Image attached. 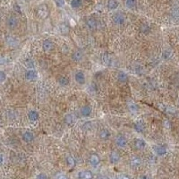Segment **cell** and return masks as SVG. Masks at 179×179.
Here are the masks:
<instances>
[{
	"label": "cell",
	"instance_id": "1",
	"mask_svg": "<svg viewBox=\"0 0 179 179\" xmlns=\"http://www.w3.org/2000/svg\"><path fill=\"white\" fill-rule=\"evenodd\" d=\"M112 21H113V22H114L115 25L121 26L126 22V16L122 13H116L113 15V17H112Z\"/></svg>",
	"mask_w": 179,
	"mask_h": 179
},
{
	"label": "cell",
	"instance_id": "2",
	"mask_svg": "<svg viewBox=\"0 0 179 179\" xmlns=\"http://www.w3.org/2000/svg\"><path fill=\"white\" fill-rule=\"evenodd\" d=\"M6 25L10 30H14L19 25V19L16 16L11 15L6 20Z\"/></svg>",
	"mask_w": 179,
	"mask_h": 179
},
{
	"label": "cell",
	"instance_id": "3",
	"mask_svg": "<svg viewBox=\"0 0 179 179\" xmlns=\"http://www.w3.org/2000/svg\"><path fill=\"white\" fill-rule=\"evenodd\" d=\"M115 143L118 148L124 149L127 145V139L122 134H117L115 138Z\"/></svg>",
	"mask_w": 179,
	"mask_h": 179
},
{
	"label": "cell",
	"instance_id": "4",
	"mask_svg": "<svg viewBox=\"0 0 179 179\" xmlns=\"http://www.w3.org/2000/svg\"><path fill=\"white\" fill-rule=\"evenodd\" d=\"M24 77L29 82H34L38 79V73L34 69H28L24 74Z\"/></svg>",
	"mask_w": 179,
	"mask_h": 179
},
{
	"label": "cell",
	"instance_id": "5",
	"mask_svg": "<svg viewBox=\"0 0 179 179\" xmlns=\"http://www.w3.org/2000/svg\"><path fill=\"white\" fill-rule=\"evenodd\" d=\"M74 81L80 84V85H82L85 83L86 82V78H85V74L82 71H78L74 74Z\"/></svg>",
	"mask_w": 179,
	"mask_h": 179
},
{
	"label": "cell",
	"instance_id": "6",
	"mask_svg": "<svg viewBox=\"0 0 179 179\" xmlns=\"http://www.w3.org/2000/svg\"><path fill=\"white\" fill-rule=\"evenodd\" d=\"M120 160H121V156H120V154L117 152L113 151V152H110V154H109V161H110L111 164L116 165V164L119 163Z\"/></svg>",
	"mask_w": 179,
	"mask_h": 179
},
{
	"label": "cell",
	"instance_id": "7",
	"mask_svg": "<svg viewBox=\"0 0 179 179\" xmlns=\"http://www.w3.org/2000/svg\"><path fill=\"white\" fill-rule=\"evenodd\" d=\"M54 48V43L50 39H46L42 42V49L45 52H49L53 49Z\"/></svg>",
	"mask_w": 179,
	"mask_h": 179
},
{
	"label": "cell",
	"instance_id": "8",
	"mask_svg": "<svg viewBox=\"0 0 179 179\" xmlns=\"http://www.w3.org/2000/svg\"><path fill=\"white\" fill-rule=\"evenodd\" d=\"M34 134L31 133V132H30V131H26V132H24L23 134H22V141L24 142V143H32L33 141H34Z\"/></svg>",
	"mask_w": 179,
	"mask_h": 179
},
{
	"label": "cell",
	"instance_id": "9",
	"mask_svg": "<svg viewBox=\"0 0 179 179\" xmlns=\"http://www.w3.org/2000/svg\"><path fill=\"white\" fill-rule=\"evenodd\" d=\"M89 163H90V165H91V167H93V168L98 167V166L100 165V156L97 155V154H92V155H91V157H90V159H89Z\"/></svg>",
	"mask_w": 179,
	"mask_h": 179
},
{
	"label": "cell",
	"instance_id": "10",
	"mask_svg": "<svg viewBox=\"0 0 179 179\" xmlns=\"http://www.w3.org/2000/svg\"><path fill=\"white\" fill-rule=\"evenodd\" d=\"M80 113H81V115H82L83 117H89L91 115V113H92V108H91V106L85 105V106H83V107L81 108Z\"/></svg>",
	"mask_w": 179,
	"mask_h": 179
},
{
	"label": "cell",
	"instance_id": "11",
	"mask_svg": "<svg viewBox=\"0 0 179 179\" xmlns=\"http://www.w3.org/2000/svg\"><path fill=\"white\" fill-rule=\"evenodd\" d=\"M85 24L87 26V28L91 30H96L97 27H98V22L93 19V18H88L86 21H85Z\"/></svg>",
	"mask_w": 179,
	"mask_h": 179
},
{
	"label": "cell",
	"instance_id": "12",
	"mask_svg": "<svg viewBox=\"0 0 179 179\" xmlns=\"http://www.w3.org/2000/svg\"><path fill=\"white\" fill-rule=\"evenodd\" d=\"M134 143L135 149L138 150V151H142V150L145 149V147H146V142L142 138H136L134 140Z\"/></svg>",
	"mask_w": 179,
	"mask_h": 179
},
{
	"label": "cell",
	"instance_id": "13",
	"mask_svg": "<svg viewBox=\"0 0 179 179\" xmlns=\"http://www.w3.org/2000/svg\"><path fill=\"white\" fill-rule=\"evenodd\" d=\"M106 6L109 11H115L119 7V2L118 0H108Z\"/></svg>",
	"mask_w": 179,
	"mask_h": 179
},
{
	"label": "cell",
	"instance_id": "14",
	"mask_svg": "<svg viewBox=\"0 0 179 179\" xmlns=\"http://www.w3.org/2000/svg\"><path fill=\"white\" fill-rule=\"evenodd\" d=\"M153 150H154L155 154L158 156H160V157L166 155V153H167V148L163 145H156L153 147Z\"/></svg>",
	"mask_w": 179,
	"mask_h": 179
},
{
	"label": "cell",
	"instance_id": "15",
	"mask_svg": "<svg viewBox=\"0 0 179 179\" xmlns=\"http://www.w3.org/2000/svg\"><path fill=\"white\" fill-rule=\"evenodd\" d=\"M57 83L62 86V87H66L69 85L70 83V79L66 76V75H60L58 78H57Z\"/></svg>",
	"mask_w": 179,
	"mask_h": 179
},
{
	"label": "cell",
	"instance_id": "16",
	"mask_svg": "<svg viewBox=\"0 0 179 179\" xmlns=\"http://www.w3.org/2000/svg\"><path fill=\"white\" fill-rule=\"evenodd\" d=\"M142 163H143V161L140 157L134 156L130 159V166L132 168H138L142 165Z\"/></svg>",
	"mask_w": 179,
	"mask_h": 179
},
{
	"label": "cell",
	"instance_id": "17",
	"mask_svg": "<svg viewBox=\"0 0 179 179\" xmlns=\"http://www.w3.org/2000/svg\"><path fill=\"white\" fill-rule=\"evenodd\" d=\"M92 178H93V174L90 170H82L78 173L79 179H91Z\"/></svg>",
	"mask_w": 179,
	"mask_h": 179
},
{
	"label": "cell",
	"instance_id": "18",
	"mask_svg": "<svg viewBox=\"0 0 179 179\" xmlns=\"http://www.w3.org/2000/svg\"><path fill=\"white\" fill-rule=\"evenodd\" d=\"M99 136H100V138L102 141H107V140H108V139L110 138L111 134H110V132H109L107 128H103V129H101V130L100 131Z\"/></svg>",
	"mask_w": 179,
	"mask_h": 179
},
{
	"label": "cell",
	"instance_id": "19",
	"mask_svg": "<svg viewBox=\"0 0 179 179\" xmlns=\"http://www.w3.org/2000/svg\"><path fill=\"white\" fill-rule=\"evenodd\" d=\"M28 118L32 123L37 122L39 118V114L36 110H30L29 113H28Z\"/></svg>",
	"mask_w": 179,
	"mask_h": 179
},
{
	"label": "cell",
	"instance_id": "20",
	"mask_svg": "<svg viewBox=\"0 0 179 179\" xmlns=\"http://www.w3.org/2000/svg\"><path fill=\"white\" fill-rule=\"evenodd\" d=\"M117 81L120 82V83H126L128 82V79H129V76L126 73L121 71L117 74Z\"/></svg>",
	"mask_w": 179,
	"mask_h": 179
},
{
	"label": "cell",
	"instance_id": "21",
	"mask_svg": "<svg viewBox=\"0 0 179 179\" xmlns=\"http://www.w3.org/2000/svg\"><path fill=\"white\" fill-rule=\"evenodd\" d=\"M83 58V53L81 50H75L72 54V60L74 62H80Z\"/></svg>",
	"mask_w": 179,
	"mask_h": 179
},
{
	"label": "cell",
	"instance_id": "22",
	"mask_svg": "<svg viewBox=\"0 0 179 179\" xmlns=\"http://www.w3.org/2000/svg\"><path fill=\"white\" fill-rule=\"evenodd\" d=\"M65 123L67 125V126H73L74 125L75 121H76V117H74V114H67L65 117Z\"/></svg>",
	"mask_w": 179,
	"mask_h": 179
},
{
	"label": "cell",
	"instance_id": "23",
	"mask_svg": "<svg viewBox=\"0 0 179 179\" xmlns=\"http://www.w3.org/2000/svg\"><path fill=\"white\" fill-rule=\"evenodd\" d=\"M102 61H103V63H104L106 65H108V66H112V65H114V63H115L113 57H112L110 55H108V54L103 55V56H102Z\"/></svg>",
	"mask_w": 179,
	"mask_h": 179
},
{
	"label": "cell",
	"instance_id": "24",
	"mask_svg": "<svg viewBox=\"0 0 179 179\" xmlns=\"http://www.w3.org/2000/svg\"><path fill=\"white\" fill-rule=\"evenodd\" d=\"M134 129L135 132L137 133H143L145 129V126L143 122L141 121H138V122H135L134 124Z\"/></svg>",
	"mask_w": 179,
	"mask_h": 179
},
{
	"label": "cell",
	"instance_id": "25",
	"mask_svg": "<svg viewBox=\"0 0 179 179\" xmlns=\"http://www.w3.org/2000/svg\"><path fill=\"white\" fill-rule=\"evenodd\" d=\"M5 41H6L7 45L10 46V47H15V46L18 45V39H16L15 38H13V37H12V36L6 37Z\"/></svg>",
	"mask_w": 179,
	"mask_h": 179
},
{
	"label": "cell",
	"instance_id": "26",
	"mask_svg": "<svg viewBox=\"0 0 179 179\" xmlns=\"http://www.w3.org/2000/svg\"><path fill=\"white\" fill-rule=\"evenodd\" d=\"M126 4V6L130 9V10H134L136 8L137 6V0H126L125 2Z\"/></svg>",
	"mask_w": 179,
	"mask_h": 179
},
{
	"label": "cell",
	"instance_id": "27",
	"mask_svg": "<svg viewBox=\"0 0 179 179\" xmlns=\"http://www.w3.org/2000/svg\"><path fill=\"white\" fill-rule=\"evenodd\" d=\"M82 5V0H71L70 1V6L74 10L79 9Z\"/></svg>",
	"mask_w": 179,
	"mask_h": 179
},
{
	"label": "cell",
	"instance_id": "28",
	"mask_svg": "<svg viewBox=\"0 0 179 179\" xmlns=\"http://www.w3.org/2000/svg\"><path fill=\"white\" fill-rule=\"evenodd\" d=\"M38 13H39V15L42 18H45L48 13V8L45 6V5H41L39 7V10H38Z\"/></svg>",
	"mask_w": 179,
	"mask_h": 179
},
{
	"label": "cell",
	"instance_id": "29",
	"mask_svg": "<svg viewBox=\"0 0 179 179\" xmlns=\"http://www.w3.org/2000/svg\"><path fill=\"white\" fill-rule=\"evenodd\" d=\"M23 64H24L25 67L28 68V69H34V67H35V62L31 58L25 59L24 62H23Z\"/></svg>",
	"mask_w": 179,
	"mask_h": 179
},
{
	"label": "cell",
	"instance_id": "30",
	"mask_svg": "<svg viewBox=\"0 0 179 179\" xmlns=\"http://www.w3.org/2000/svg\"><path fill=\"white\" fill-rule=\"evenodd\" d=\"M65 162L69 168H74L75 166V160L71 155H67L65 158Z\"/></svg>",
	"mask_w": 179,
	"mask_h": 179
},
{
	"label": "cell",
	"instance_id": "31",
	"mask_svg": "<svg viewBox=\"0 0 179 179\" xmlns=\"http://www.w3.org/2000/svg\"><path fill=\"white\" fill-rule=\"evenodd\" d=\"M172 56V51L170 50V49H169V48H167V49H165L163 52H162V57L164 58V59H169L170 57Z\"/></svg>",
	"mask_w": 179,
	"mask_h": 179
},
{
	"label": "cell",
	"instance_id": "32",
	"mask_svg": "<svg viewBox=\"0 0 179 179\" xmlns=\"http://www.w3.org/2000/svg\"><path fill=\"white\" fill-rule=\"evenodd\" d=\"M141 32L142 33H143V34H149V32H150V30H151V29H150V26L148 25V24H146V23H144V24H143L142 26H141Z\"/></svg>",
	"mask_w": 179,
	"mask_h": 179
},
{
	"label": "cell",
	"instance_id": "33",
	"mask_svg": "<svg viewBox=\"0 0 179 179\" xmlns=\"http://www.w3.org/2000/svg\"><path fill=\"white\" fill-rule=\"evenodd\" d=\"M128 108H129V110H130L132 113H136V112L138 111V107H137V105H136L134 102L129 103Z\"/></svg>",
	"mask_w": 179,
	"mask_h": 179
},
{
	"label": "cell",
	"instance_id": "34",
	"mask_svg": "<svg viewBox=\"0 0 179 179\" xmlns=\"http://www.w3.org/2000/svg\"><path fill=\"white\" fill-rule=\"evenodd\" d=\"M55 4L57 7L62 8L65 4V0H55Z\"/></svg>",
	"mask_w": 179,
	"mask_h": 179
},
{
	"label": "cell",
	"instance_id": "35",
	"mask_svg": "<svg viewBox=\"0 0 179 179\" xmlns=\"http://www.w3.org/2000/svg\"><path fill=\"white\" fill-rule=\"evenodd\" d=\"M6 77H7L6 74H5L4 71L0 70V83H3V82H5V80H6Z\"/></svg>",
	"mask_w": 179,
	"mask_h": 179
},
{
	"label": "cell",
	"instance_id": "36",
	"mask_svg": "<svg viewBox=\"0 0 179 179\" xmlns=\"http://www.w3.org/2000/svg\"><path fill=\"white\" fill-rule=\"evenodd\" d=\"M83 128H84L85 130H91V129L92 128V124H91V122L88 121V122L84 123V125H83Z\"/></svg>",
	"mask_w": 179,
	"mask_h": 179
},
{
	"label": "cell",
	"instance_id": "37",
	"mask_svg": "<svg viewBox=\"0 0 179 179\" xmlns=\"http://www.w3.org/2000/svg\"><path fill=\"white\" fill-rule=\"evenodd\" d=\"M35 179H48V176L45 174V173H39L37 176H36V178Z\"/></svg>",
	"mask_w": 179,
	"mask_h": 179
},
{
	"label": "cell",
	"instance_id": "38",
	"mask_svg": "<svg viewBox=\"0 0 179 179\" xmlns=\"http://www.w3.org/2000/svg\"><path fill=\"white\" fill-rule=\"evenodd\" d=\"M117 179H131V178L126 174H119L117 176Z\"/></svg>",
	"mask_w": 179,
	"mask_h": 179
},
{
	"label": "cell",
	"instance_id": "39",
	"mask_svg": "<svg viewBox=\"0 0 179 179\" xmlns=\"http://www.w3.org/2000/svg\"><path fill=\"white\" fill-rule=\"evenodd\" d=\"M7 63V59L4 56H0V65H4Z\"/></svg>",
	"mask_w": 179,
	"mask_h": 179
},
{
	"label": "cell",
	"instance_id": "40",
	"mask_svg": "<svg viewBox=\"0 0 179 179\" xmlns=\"http://www.w3.org/2000/svg\"><path fill=\"white\" fill-rule=\"evenodd\" d=\"M56 179H69V178L66 175H65V174H59L56 177Z\"/></svg>",
	"mask_w": 179,
	"mask_h": 179
},
{
	"label": "cell",
	"instance_id": "41",
	"mask_svg": "<svg viewBox=\"0 0 179 179\" xmlns=\"http://www.w3.org/2000/svg\"><path fill=\"white\" fill-rule=\"evenodd\" d=\"M96 179H109V178L108 176H105V175H100L97 177Z\"/></svg>",
	"mask_w": 179,
	"mask_h": 179
},
{
	"label": "cell",
	"instance_id": "42",
	"mask_svg": "<svg viewBox=\"0 0 179 179\" xmlns=\"http://www.w3.org/2000/svg\"><path fill=\"white\" fill-rule=\"evenodd\" d=\"M3 162H4V156H3V154L0 153V166L3 164Z\"/></svg>",
	"mask_w": 179,
	"mask_h": 179
},
{
	"label": "cell",
	"instance_id": "43",
	"mask_svg": "<svg viewBox=\"0 0 179 179\" xmlns=\"http://www.w3.org/2000/svg\"><path fill=\"white\" fill-rule=\"evenodd\" d=\"M139 179H152L150 177H148V176H141Z\"/></svg>",
	"mask_w": 179,
	"mask_h": 179
},
{
	"label": "cell",
	"instance_id": "44",
	"mask_svg": "<svg viewBox=\"0 0 179 179\" xmlns=\"http://www.w3.org/2000/svg\"><path fill=\"white\" fill-rule=\"evenodd\" d=\"M86 1H89V0H86Z\"/></svg>",
	"mask_w": 179,
	"mask_h": 179
},
{
	"label": "cell",
	"instance_id": "45",
	"mask_svg": "<svg viewBox=\"0 0 179 179\" xmlns=\"http://www.w3.org/2000/svg\"><path fill=\"white\" fill-rule=\"evenodd\" d=\"M91 179H94V178H91Z\"/></svg>",
	"mask_w": 179,
	"mask_h": 179
}]
</instances>
